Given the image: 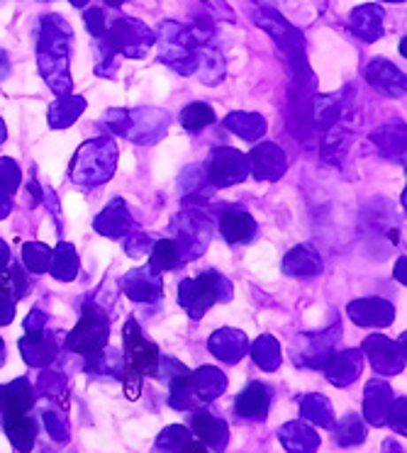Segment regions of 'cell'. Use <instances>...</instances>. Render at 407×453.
Returning <instances> with one entry per match:
<instances>
[{"instance_id":"cell-29","label":"cell","mask_w":407,"mask_h":453,"mask_svg":"<svg viewBox=\"0 0 407 453\" xmlns=\"http://www.w3.org/2000/svg\"><path fill=\"white\" fill-rule=\"evenodd\" d=\"M279 439L290 453H315L319 446L318 434L303 422L286 424L279 432Z\"/></svg>"},{"instance_id":"cell-18","label":"cell","mask_w":407,"mask_h":453,"mask_svg":"<svg viewBox=\"0 0 407 453\" xmlns=\"http://www.w3.org/2000/svg\"><path fill=\"white\" fill-rule=\"evenodd\" d=\"M93 226H96V232L103 234V237H108V239L125 237L129 229L134 226L132 217H129L127 203H125L122 197H112V200L108 203V207H105V210L93 219Z\"/></svg>"},{"instance_id":"cell-28","label":"cell","mask_w":407,"mask_h":453,"mask_svg":"<svg viewBox=\"0 0 407 453\" xmlns=\"http://www.w3.org/2000/svg\"><path fill=\"white\" fill-rule=\"evenodd\" d=\"M0 422H3V429H5L8 439H11L12 446H15L18 451H32L35 439H37V424L32 422L30 414H8V417H3Z\"/></svg>"},{"instance_id":"cell-46","label":"cell","mask_w":407,"mask_h":453,"mask_svg":"<svg viewBox=\"0 0 407 453\" xmlns=\"http://www.w3.org/2000/svg\"><path fill=\"white\" fill-rule=\"evenodd\" d=\"M40 385L42 390H44V395H64V390H66V380H64V375L59 373H51V371H47V373L40 375Z\"/></svg>"},{"instance_id":"cell-22","label":"cell","mask_w":407,"mask_h":453,"mask_svg":"<svg viewBox=\"0 0 407 453\" xmlns=\"http://www.w3.org/2000/svg\"><path fill=\"white\" fill-rule=\"evenodd\" d=\"M383 8L376 3H366L358 5L357 11L351 12V32L357 35L361 42H376L383 37Z\"/></svg>"},{"instance_id":"cell-58","label":"cell","mask_w":407,"mask_h":453,"mask_svg":"<svg viewBox=\"0 0 407 453\" xmlns=\"http://www.w3.org/2000/svg\"><path fill=\"white\" fill-rule=\"evenodd\" d=\"M5 364V342L0 339V365Z\"/></svg>"},{"instance_id":"cell-62","label":"cell","mask_w":407,"mask_h":453,"mask_svg":"<svg viewBox=\"0 0 407 453\" xmlns=\"http://www.w3.org/2000/svg\"><path fill=\"white\" fill-rule=\"evenodd\" d=\"M388 3H403V0H388Z\"/></svg>"},{"instance_id":"cell-4","label":"cell","mask_w":407,"mask_h":453,"mask_svg":"<svg viewBox=\"0 0 407 453\" xmlns=\"http://www.w3.org/2000/svg\"><path fill=\"white\" fill-rule=\"evenodd\" d=\"M108 127L115 134L132 139L137 144H154L166 134L169 115L161 110H110L105 115Z\"/></svg>"},{"instance_id":"cell-24","label":"cell","mask_w":407,"mask_h":453,"mask_svg":"<svg viewBox=\"0 0 407 453\" xmlns=\"http://www.w3.org/2000/svg\"><path fill=\"white\" fill-rule=\"evenodd\" d=\"M35 404V393L25 378L0 385V419L8 414H27Z\"/></svg>"},{"instance_id":"cell-6","label":"cell","mask_w":407,"mask_h":453,"mask_svg":"<svg viewBox=\"0 0 407 453\" xmlns=\"http://www.w3.org/2000/svg\"><path fill=\"white\" fill-rule=\"evenodd\" d=\"M171 232H173L171 242L179 249L180 261H193L208 251L212 222L205 212H200L196 207H186L171 219Z\"/></svg>"},{"instance_id":"cell-26","label":"cell","mask_w":407,"mask_h":453,"mask_svg":"<svg viewBox=\"0 0 407 453\" xmlns=\"http://www.w3.org/2000/svg\"><path fill=\"white\" fill-rule=\"evenodd\" d=\"M393 404V390L383 380H371L364 393V414L373 426H383L388 419V410Z\"/></svg>"},{"instance_id":"cell-12","label":"cell","mask_w":407,"mask_h":453,"mask_svg":"<svg viewBox=\"0 0 407 453\" xmlns=\"http://www.w3.org/2000/svg\"><path fill=\"white\" fill-rule=\"evenodd\" d=\"M364 354L371 358V365L380 375H397L405 371V334L400 336V344L390 342L383 334H371L364 342Z\"/></svg>"},{"instance_id":"cell-34","label":"cell","mask_w":407,"mask_h":453,"mask_svg":"<svg viewBox=\"0 0 407 453\" xmlns=\"http://www.w3.org/2000/svg\"><path fill=\"white\" fill-rule=\"evenodd\" d=\"M249 354L257 361L258 368L268 373L280 365V344L271 334H261L254 344H249Z\"/></svg>"},{"instance_id":"cell-21","label":"cell","mask_w":407,"mask_h":453,"mask_svg":"<svg viewBox=\"0 0 407 453\" xmlns=\"http://www.w3.org/2000/svg\"><path fill=\"white\" fill-rule=\"evenodd\" d=\"M268 404H271V390L264 383H249L234 400V412L242 419H266Z\"/></svg>"},{"instance_id":"cell-3","label":"cell","mask_w":407,"mask_h":453,"mask_svg":"<svg viewBox=\"0 0 407 453\" xmlns=\"http://www.w3.org/2000/svg\"><path fill=\"white\" fill-rule=\"evenodd\" d=\"M232 300V286L218 271H205L196 280L186 278L179 286V305L188 312L190 319H203L215 303H229Z\"/></svg>"},{"instance_id":"cell-32","label":"cell","mask_w":407,"mask_h":453,"mask_svg":"<svg viewBox=\"0 0 407 453\" xmlns=\"http://www.w3.org/2000/svg\"><path fill=\"white\" fill-rule=\"evenodd\" d=\"M83 110H86V98H81V96H64V98L54 100L50 108V127H71V125L81 118Z\"/></svg>"},{"instance_id":"cell-40","label":"cell","mask_w":407,"mask_h":453,"mask_svg":"<svg viewBox=\"0 0 407 453\" xmlns=\"http://www.w3.org/2000/svg\"><path fill=\"white\" fill-rule=\"evenodd\" d=\"M198 69L203 71V73H200L203 81H205L208 86H215V83H219L222 76H225V61H222V57H219V51L210 50V47L203 44V50H200Z\"/></svg>"},{"instance_id":"cell-47","label":"cell","mask_w":407,"mask_h":453,"mask_svg":"<svg viewBox=\"0 0 407 453\" xmlns=\"http://www.w3.org/2000/svg\"><path fill=\"white\" fill-rule=\"evenodd\" d=\"M386 422H390V426H393L395 432L405 434V397H400L397 403L390 404Z\"/></svg>"},{"instance_id":"cell-60","label":"cell","mask_w":407,"mask_h":453,"mask_svg":"<svg viewBox=\"0 0 407 453\" xmlns=\"http://www.w3.org/2000/svg\"><path fill=\"white\" fill-rule=\"evenodd\" d=\"M400 54H403V57H407V40H405V37L400 40Z\"/></svg>"},{"instance_id":"cell-5","label":"cell","mask_w":407,"mask_h":453,"mask_svg":"<svg viewBox=\"0 0 407 453\" xmlns=\"http://www.w3.org/2000/svg\"><path fill=\"white\" fill-rule=\"evenodd\" d=\"M200 47L203 44L196 40L190 27H183L179 22H164L161 25L159 59L183 76H190L193 71H198Z\"/></svg>"},{"instance_id":"cell-52","label":"cell","mask_w":407,"mask_h":453,"mask_svg":"<svg viewBox=\"0 0 407 453\" xmlns=\"http://www.w3.org/2000/svg\"><path fill=\"white\" fill-rule=\"evenodd\" d=\"M12 210V197L5 193V190H0V219H5V217L11 215Z\"/></svg>"},{"instance_id":"cell-38","label":"cell","mask_w":407,"mask_h":453,"mask_svg":"<svg viewBox=\"0 0 407 453\" xmlns=\"http://www.w3.org/2000/svg\"><path fill=\"white\" fill-rule=\"evenodd\" d=\"M88 358V364H86V368H88L90 373H108V375H118L122 373V365H125V358H122V354L119 351H115V349H100L98 354L93 356H86Z\"/></svg>"},{"instance_id":"cell-10","label":"cell","mask_w":407,"mask_h":453,"mask_svg":"<svg viewBox=\"0 0 407 453\" xmlns=\"http://www.w3.org/2000/svg\"><path fill=\"white\" fill-rule=\"evenodd\" d=\"M342 339V325H332L319 334H303L293 344V361L296 365H308V368H325L332 356L337 354L334 346Z\"/></svg>"},{"instance_id":"cell-14","label":"cell","mask_w":407,"mask_h":453,"mask_svg":"<svg viewBox=\"0 0 407 453\" xmlns=\"http://www.w3.org/2000/svg\"><path fill=\"white\" fill-rule=\"evenodd\" d=\"M247 158L249 173H254L257 180H279L286 173V168H288L286 154L276 144H271V142L257 144Z\"/></svg>"},{"instance_id":"cell-54","label":"cell","mask_w":407,"mask_h":453,"mask_svg":"<svg viewBox=\"0 0 407 453\" xmlns=\"http://www.w3.org/2000/svg\"><path fill=\"white\" fill-rule=\"evenodd\" d=\"M395 278H400V283L405 286L407 276H405V257L397 258V266H395Z\"/></svg>"},{"instance_id":"cell-61","label":"cell","mask_w":407,"mask_h":453,"mask_svg":"<svg viewBox=\"0 0 407 453\" xmlns=\"http://www.w3.org/2000/svg\"><path fill=\"white\" fill-rule=\"evenodd\" d=\"M105 3H108L110 8H119V5H122L125 0H105Z\"/></svg>"},{"instance_id":"cell-2","label":"cell","mask_w":407,"mask_h":453,"mask_svg":"<svg viewBox=\"0 0 407 453\" xmlns=\"http://www.w3.org/2000/svg\"><path fill=\"white\" fill-rule=\"evenodd\" d=\"M118 168V147L110 137L86 142L71 161V180L81 188H98L108 183Z\"/></svg>"},{"instance_id":"cell-17","label":"cell","mask_w":407,"mask_h":453,"mask_svg":"<svg viewBox=\"0 0 407 453\" xmlns=\"http://www.w3.org/2000/svg\"><path fill=\"white\" fill-rule=\"evenodd\" d=\"M122 293L134 300V303H159L164 296V286H161L159 276H154L150 268H134L127 276L119 280Z\"/></svg>"},{"instance_id":"cell-9","label":"cell","mask_w":407,"mask_h":453,"mask_svg":"<svg viewBox=\"0 0 407 453\" xmlns=\"http://www.w3.org/2000/svg\"><path fill=\"white\" fill-rule=\"evenodd\" d=\"M122 344H125V365L137 375H159V349L142 334L140 325L127 319L122 329Z\"/></svg>"},{"instance_id":"cell-50","label":"cell","mask_w":407,"mask_h":453,"mask_svg":"<svg viewBox=\"0 0 407 453\" xmlns=\"http://www.w3.org/2000/svg\"><path fill=\"white\" fill-rule=\"evenodd\" d=\"M15 319V303L11 297L0 296V326H8Z\"/></svg>"},{"instance_id":"cell-27","label":"cell","mask_w":407,"mask_h":453,"mask_svg":"<svg viewBox=\"0 0 407 453\" xmlns=\"http://www.w3.org/2000/svg\"><path fill=\"white\" fill-rule=\"evenodd\" d=\"M20 354L25 358V364L32 368H44L57 358V342L50 332L42 334H25L20 339Z\"/></svg>"},{"instance_id":"cell-41","label":"cell","mask_w":407,"mask_h":453,"mask_svg":"<svg viewBox=\"0 0 407 453\" xmlns=\"http://www.w3.org/2000/svg\"><path fill=\"white\" fill-rule=\"evenodd\" d=\"M50 258H51V249L42 242H27L22 247V264L30 273H44L50 268Z\"/></svg>"},{"instance_id":"cell-42","label":"cell","mask_w":407,"mask_h":453,"mask_svg":"<svg viewBox=\"0 0 407 453\" xmlns=\"http://www.w3.org/2000/svg\"><path fill=\"white\" fill-rule=\"evenodd\" d=\"M366 439V426L361 424L357 414H349L344 422H339L337 429V443L342 446H351V443H361Z\"/></svg>"},{"instance_id":"cell-57","label":"cell","mask_w":407,"mask_h":453,"mask_svg":"<svg viewBox=\"0 0 407 453\" xmlns=\"http://www.w3.org/2000/svg\"><path fill=\"white\" fill-rule=\"evenodd\" d=\"M5 139H8V129H5V122L0 118V147L5 144Z\"/></svg>"},{"instance_id":"cell-31","label":"cell","mask_w":407,"mask_h":453,"mask_svg":"<svg viewBox=\"0 0 407 453\" xmlns=\"http://www.w3.org/2000/svg\"><path fill=\"white\" fill-rule=\"evenodd\" d=\"M79 254H76V249L71 247L69 242H61L59 247L51 251L50 258V271L51 276L57 278V280H64V283H71L73 278L79 276Z\"/></svg>"},{"instance_id":"cell-55","label":"cell","mask_w":407,"mask_h":453,"mask_svg":"<svg viewBox=\"0 0 407 453\" xmlns=\"http://www.w3.org/2000/svg\"><path fill=\"white\" fill-rule=\"evenodd\" d=\"M8 69H11V61H8V57L0 51V81L8 76Z\"/></svg>"},{"instance_id":"cell-23","label":"cell","mask_w":407,"mask_h":453,"mask_svg":"<svg viewBox=\"0 0 407 453\" xmlns=\"http://www.w3.org/2000/svg\"><path fill=\"white\" fill-rule=\"evenodd\" d=\"M193 432L198 434L200 443H205V449H212V451H225L229 439L227 424L218 419L215 414L205 412V410H198L193 414Z\"/></svg>"},{"instance_id":"cell-33","label":"cell","mask_w":407,"mask_h":453,"mask_svg":"<svg viewBox=\"0 0 407 453\" xmlns=\"http://www.w3.org/2000/svg\"><path fill=\"white\" fill-rule=\"evenodd\" d=\"M30 278H27V271L25 266H18V264H12V266L3 268L0 271V296L11 297L12 303L15 300H22V297L30 293Z\"/></svg>"},{"instance_id":"cell-48","label":"cell","mask_w":407,"mask_h":453,"mask_svg":"<svg viewBox=\"0 0 407 453\" xmlns=\"http://www.w3.org/2000/svg\"><path fill=\"white\" fill-rule=\"evenodd\" d=\"M44 424H47V432L57 439V441H66V422L61 419L57 412H44Z\"/></svg>"},{"instance_id":"cell-43","label":"cell","mask_w":407,"mask_h":453,"mask_svg":"<svg viewBox=\"0 0 407 453\" xmlns=\"http://www.w3.org/2000/svg\"><path fill=\"white\" fill-rule=\"evenodd\" d=\"M22 183V173L18 164L12 158L3 157L0 158V190H5L8 196H12Z\"/></svg>"},{"instance_id":"cell-20","label":"cell","mask_w":407,"mask_h":453,"mask_svg":"<svg viewBox=\"0 0 407 453\" xmlns=\"http://www.w3.org/2000/svg\"><path fill=\"white\" fill-rule=\"evenodd\" d=\"M219 232H222L227 244H247L257 234V219L244 210L227 207L219 215Z\"/></svg>"},{"instance_id":"cell-19","label":"cell","mask_w":407,"mask_h":453,"mask_svg":"<svg viewBox=\"0 0 407 453\" xmlns=\"http://www.w3.org/2000/svg\"><path fill=\"white\" fill-rule=\"evenodd\" d=\"M361 364H364V354L358 349H347L342 354H334L325 364V375L332 385L337 388H347L361 375Z\"/></svg>"},{"instance_id":"cell-51","label":"cell","mask_w":407,"mask_h":453,"mask_svg":"<svg viewBox=\"0 0 407 453\" xmlns=\"http://www.w3.org/2000/svg\"><path fill=\"white\" fill-rule=\"evenodd\" d=\"M169 453H208V449L203 446L200 441H193V439H186V441H180L179 446H173Z\"/></svg>"},{"instance_id":"cell-49","label":"cell","mask_w":407,"mask_h":453,"mask_svg":"<svg viewBox=\"0 0 407 453\" xmlns=\"http://www.w3.org/2000/svg\"><path fill=\"white\" fill-rule=\"evenodd\" d=\"M42 332H47V315L42 312V310H32L27 319H25V334H42Z\"/></svg>"},{"instance_id":"cell-36","label":"cell","mask_w":407,"mask_h":453,"mask_svg":"<svg viewBox=\"0 0 407 453\" xmlns=\"http://www.w3.org/2000/svg\"><path fill=\"white\" fill-rule=\"evenodd\" d=\"M300 412L303 417L312 424H319L325 429H332L334 426V412H332V404L325 395H308L303 397L300 403Z\"/></svg>"},{"instance_id":"cell-59","label":"cell","mask_w":407,"mask_h":453,"mask_svg":"<svg viewBox=\"0 0 407 453\" xmlns=\"http://www.w3.org/2000/svg\"><path fill=\"white\" fill-rule=\"evenodd\" d=\"M71 5H73V8H86V3H88V0H69Z\"/></svg>"},{"instance_id":"cell-44","label":"cell","mask_w":407,"mask_h":453,"mask_svg":"<svg viewBox=\"0 0 407 453\" xmlns=\"http://www.w3.org/2000/svg\"><path fill=\"white\" fill-rule=\"evenodd\" d=\"M125 251H127V257L132 258H144L151 251V239L150 234H144L142 229H129L127 234H125Z\"/></svg>"},{"instance_id":"cell-13","label":"cell","mask_w":407,"mask_h":453,"mask_svg":"<svg viewBox=\"0 0 407 453\" xmlns=\"http://www.w3.org/2000/svg\"><path fill=\"white\" fill-rule=\"evenodd\" d=\"M364 79L386 98H403L407 88L405 73L388 59H373L364 71Z\"/></svg>"},{"instance_id":"cell-35","label":"cell","mask_w":407,"mask_h":453,"mask_svg":"<svg viewBox=\"0 0 407 453\" xmlns=\"http://www.w3.org/2000/svg\"><path fill=\"white\" fill-rule=\"evenodd\" d=\"M180 264V254L176 244L171 239H159L151 244L150 251V271L154 276H161L166 271H173V268Z\"/></svg>"},{"instance_id":"cell-8","label":"cell","mask_w":407,"mask_h":453,"mask_svg":"<svg viewBox=\"0 0 407 453\" xmlns=\"http://www.w3.org/2000/svg\"><path fill=\"white\" fill-rule=\"evenodd\" d=\"M157 42V35L140 20H118L108 32H105V44L100 50L112 57H129V59H142L147 57L150 47Z\"/></svg>"},{"instance_id":"cell-45","label":"cell","mask_w":407,"mask_h":453,"mask_svg":"<svg viewBox=\"0 0 407 453\" xmlns=\"http://www.w3.org/2000/svg\"><path fill=\"white\" fill-rule=\"evenodd\" d=\"M83 22L93 37H103L105 35V12L100 8H90V11L83 12Z\"/></svg>"},{"instance_id":"cell-15","label":"cell","mask_w":407,"mask_h":453,"mask_svg":"<svg viewBox=\"0 0 407 453\" xmlns=\"http://www.w3.org/2000/svg\"><path fill=\"white\" fill-rule=\"evenodd\" d=\"M347 315L357 326H383L393 325L395 319V307L390 305L383 297H366V300H354L347 307Z\"/></svg>"},{"instance_id":"cell-53","label":"cell","mask_w":407,"mask_h":453,"mask_svg":"<svg viewBox=\"0 0 407 453\" xmlns=\"http://www.w3.org/2000/svg\"><path fill=\"white\" fill-rule=\"evenodd\" d=\"M11 266V247L0 239V271Z\"/></svg>"},{"instance_id":"cell-16","label":"cell","mask_w":407,"mask_h":453,"mask_svg":"<svg viewBox=\"0 0 407 453\" xmlns=\"http://www.w3.org/2000/svg\"><path fill=\"white\" fill-rule=\"evenodd\" d=\"M208 349L210 354L219 358L222 364H239L249 354V336L242 329L225 326L210 336Z\"/></svg>"},{"instance_id":"cell-30","label":"cell","mask_w":407,"mask_h":453,"mask_svg":"<svg viewBox=\"0 0 407 453\" xmlns=\"http://www.w3.org/2000/svg\"><path fill=\"white\" fill-rule=\"evenodd\" d=\"M225 127L244 142H257L266 134V119L258 112H229L225 118Z\"/></svg>"},{"instance_id":"cell-37","label":"cell","mask_w":407,"mask_h":453,"mask_svg":"<svg viewBox=\"0 0 407 453\" xmlns=\"http://www.w3.org/2000/svg\"><path fill=\"white\" fill-rule=\"evenodd\" d=\"M373 142H376L380 154H386L393 161L403 164V158H405V129H403V125L400 127L378 129L376 134H373Z\"/></svg>"},{"instance_id":"cell-25","label":"cell","mask_w":407,"mask_h":453,"mask_svg":"<svg viewBox=\"0 0 407 453\" xmlns=\"http://www.w3.org/2000/svg\"><path fill=\"white\" fill-rule=\"evenodd\" d=\"M283 273L296 278L319 276L322 273V257L318 254V249L310 247V244L290 249L283 258Z\"/></svg>"},{"instance_id":"cell-39","label":"cell","mask_w":407,"mask_h":453,"mask_svg":"<svg viewBox=\"0 0 407 453\" xmlns=\"http://www.w3.org/2000/svg\"><path fill=\"white\" fill-rule=\"evenodd\" d=\"M215 122V110L210 108L208 103H193L188 108L180 110V125L188 132H200Z\"/></svg>"},{"instance_id":"cell-7","label":"cell","mask_w":407,"mask_h":453,"mask_svg":"<svg viewBox=\"0 0 407 453\" xmlns=\"http://www.w3.org/2000/svg\"><path fill=\"white\" fill-rule=\"evenodd\" d=\"M108 339L110 317L105 315L103 307L88 303V305H83V317L79 319V325L73 326L71 334L66 336V346L81 356H93L108 346Z\"/></svg>"},{"instance_id":"cell-56","label":"cell","mask_w":407,"mask_h":453,"mask_svg":"<svg viewBox=\"0 0 407 453\" xmlns=\"http://www.w3.org/2000/svg\"><path fill=\"white\" fill-rule=\"evenodd\" d=\"M30 193H32V197H35V203H40V200H42V190H40V186L35 183V180H32V183H30Z\"/></svg>"},{"instance_id":"cell-11","label":"cell","mask_w":407,"mask_h":453,"mask_svg":"<svg viewBox=\"0 0 407 453\" xmlns=\"http://www.w3.org/2000/svg\"><path fill=\"white\" fill-rule=\"evenodd\" d=\"M249 176V158L232 147H219L210 154L205 166V180L212 188H229L242 183Z\"/></svg>"},{"instance_id":"cell-1","label":"cell","mask_w":407,"mask_h":453,"mask_svg":"<svg viewBox=\"0 0 407 453\" xmlns=\"http://www.w3.org/2000/svg\"><path fill=\"white\" fill-rule=\"evenodd\" d=\"M171 380L169 403L173 410H193L203 403H212L219 395L227 390V375L212 368L203 365L198 371H180Z\"/></svg>"}]
</instances>
